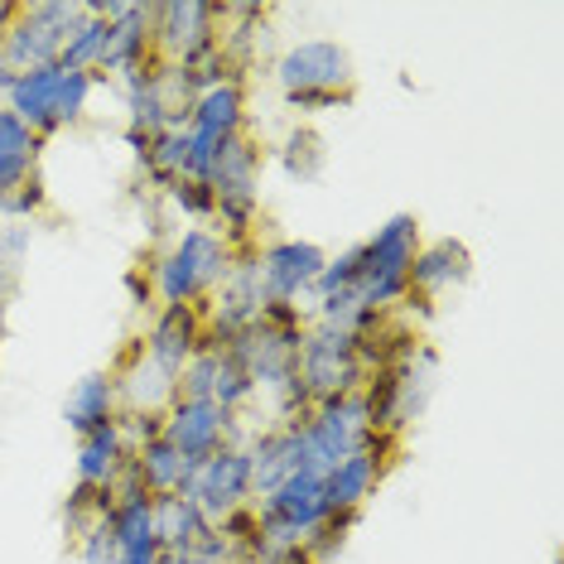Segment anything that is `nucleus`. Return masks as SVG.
I'll use <instances>...</instances> for the list:
<instances>
[{
  "mask_svg": "<svg viewBox=\"0 0 564 564\" xmlns=\"http://www.w3.org/2000/svg\"><path fill=\"white\" fill-rule=\"evenodd\" d=\"M164 203H170L178 217H188V223L213 227V188L198 184V178H174L170 194H164Z\"/></svg>",
  "mask_w": 564,
  "mask_h": 564,
  "instance_id": "nucleus-28",
  "label": "nucleus"
},
{
  "mask_svg": "<svg viewBox=\"0 0 564 564\" xmlns=\"http://www.w3.org/2000/svg\"><path fill=\"white\" fill-rule=\"evenodd\" d=\"M473 275V256L458 237H434L420 247L415 265H410V280H405V304L401 314H434V304L444 300V294L464 290Z\"/></svg>",
  "mask_w": 564,
  "mask_h": 564,
  "instance_id": "nucleus-12",
  "label": "nucleus"
},
{
  "mask_svg": "<svg viewBox=\"0 0 564 564\" xmlns=\"http://www.w3.org/2000/svg\"><path fill=\"white\" fill-rule=\"evenodd\" d=\"M87 20V0H20L15 20H10L6 40H0V58L20 73L48 68L58 63L63 44L73 40V30Z\"/></svg>",
  "mask_w": 564,
  "mask_h": 564,
  "instance_id": "nucleus-5",
  "label": "nucleus"
},
{
  "mask_svg": "<svg viewBox=\"0 0 564 564\" xmlns=\"http://www.w3.org/2000/svg\"><path fill=\"white\" fill-rule=\"evenodd\" d=\"M101 83L107 78H97V73H63L58 63H48V68L24 73V78L6 93L0 107H10L34 135L48 140V135L68 131V126H78L87 117V101H93V93Z\"/></svg>",
  "mask_w": 564,
  "mask_h": 564,
  "instance_id": "nucleus-4",
  "label": "nucleus"
},
{
  "mask_svg": "<svg viewBox=\"0 0 564 564\" xmlns=\"http://www.w3.org/2000/svg\"><path fill=\"white\" fill-rule=\"evenodd\" d=\"M150 517H155V541H160V555H184L194 550L203 535L213 531L203 521V511L188 502L184 492H170V497H150Z\"/></svg>",
  "mask_w": 564,
  "mask_h": 564,
  "instance_id": "nucleus-20",
  "label": "nucleus"
},
{
  "mask_svg": "<svg viewBox=\"0 0 564 564\" xmlns=\"http://www.w3.org/2000/svg\"><path fill=\"white\" fill-rule=\"evenodd\" d=\"M395 458H401V440H387V434H381V440L371 448H362V454H348L343 464H333L328 478H324L328 511H362L371 497H377V487L387 482Z\"/></svg>",
  "mask_w": 564,
  "mask_h": 564,
  "instance_id": "nucleus-14",
  "label": "nucleus"
},
{
  "mask_svg": "<svg viewBox=\"0 0 564 564\" xmlns=\"http://www.w3.org/2000/svg\"><path fill=\"white\" fill-rule=\"evenodd\" d=\"M126 458H131V448H126L117 420H111V425L87 430V434H78V458H73V482L93 487V492H97V487H111V482L121 478Z\"/></svg>",
  "mask_w": 564,
  "mask_h": 564,
  "instance_id": "nucleus-18",
  "label": "nucleus"
},
{
  "mask_svg": "<svg viewBox=\"0 0 564 564\" xmlns=\"http://www.w3.org/2000/svg\"><path fill=\"white\" fill-rule=\"evenodd\" d=\"M261 140L251 131L232 135L217 150L208 188H213V232L227 241L232 251L256 247V227H261Z\"/></svg>",
  "mask_w": 564,
  "mask_h": 564,
  "instance_id": "nucleus-2",
  "label": "nucleus"
},
{
  "mask_svg": "<svg viewBox=\"0 0 564 564\" xmlns=\"http://www.w3.org/2000/svg\"><path fill=\"white\" fill-rule=\"evenodd\" d=\"M237 251L227 247L213 227H184L178 237H170V247L145 256V275L155 290V310L160 304H208L223 280L232 275Z\"/></svg>",
  "mask_w": 564,
  "mask_h": 564,
  "instance_id": "nucleus-1",
  "label": "nucleus"
},
{
  "mask_svg": "<svg viewBox=\"0 0 564 564\" xmlns=\"http://www.w3.org/2000/svg\"><path fill=\"white\" fill-rule=\"evenodd\" d=\"M271 78L280 97L310 93H357V63L338 40H300L271 58Z\"/></svg>",
  "mask_w": 564,
  "mask_h": 564,
  "instance_id": "nucleus-7",
  "label": "nucleus"
},
{
  "mask_svg": "<svg viewBox=\"0 0 564 564\" xmlns=\"http://www.w3.org/2000/svg\"><path fill=\"white\" fill-rule=\"evenodd\" d=\"M420 247H425V232L415 213H391L367 241H357V294L371 314H401Z\"/></svg>",
  "mask_w": 564,
  "mask_h": 564,
  "instance_id": "nucleus-3",
  "label": "nucleus"
},
{
  "mask_svg": "<svg viewBox=\"0 0 564 564\" xmlns=\"http://www.w3.org/2000/svg\"><path fill=\"white\" fill-rule=\"evenodd\" d=\"M131 468H135V478L140 487H145L150 497H170V492H184L188 478H194V468L178 458V448L164 440H150V444H140L135 454H131Z\"/></svg>",
  "mask_w": 564,
  "mask_h": 564,
  "instance_id": "nucleus-23",
  "label": "nucleus"
},
{
  "mask_svg": "<svg viewBox=\"0 0 564 564\" xmlns=\"http://www.w3.org/2000/svg\"><path fill=\"white\" fill-rule=\"evenodd\" d=\"M40 150H44V140L10 107H0V194L40 174Z\"/></svg>",
  "mask_w": 564,
  "mask_h": 564,
  "instance_id": "nucleus-22",
  "label": "nucleus"
},
{
  "mask_svg": "<svg viewBox=\"0 0 564 564\" xmlns=\"http://www.w3.org/2000/svg\"><path fill=\"white\" fill-rule=\"evenodd\" d=\"M184 497L203 511V521L208 525H223L227 517H237L241 507H251L256 502V492H251V448L247 444L217 448L208 464L194 468Z\"/></svg>",
  "mask_w": 564,
  "mask_h": 564,
  "instance_id": "nucleus-11",
  "label": "nucleus"
},
{
  "mask_svg": "<svg viewBox=\"0 0 564 564\" xmlns=\"http://www.w3.org/2000/svg\"><path fill=\"white\" fill-rule=\"evenodd\" d=\"M30 247H34V223H0V310L20 294Z\"/></svg>",
  "mask_w": 564,
  "mask_h": 564,
  "instance_id": "nucleus-25",
  "label": "nucleus"
},
{
  "mask_svg": "<svg viewBox=\"0 0 564 564\" xmlns=\"http://www.w3.org/2000/svg\"><path fill=\"white\" fill-rule=\"evenodd\" d=\"M198 348H203V310L198 304H160V310L150 314L145 333H140V352H145L174 387H178L188 357Z\"/></svg>",
  "mask_w": 564,
  "mask_h": 564,
  "instance_id": "nucleus-13",
  "label": "nucleus"
},
{
  "mask_svg": "<svg viewBox=\"0 0 564 564\" xmlns=\"http://www.w3.org/2000/svg\"><path fill=\"white\" fill-rule=\"evenodd\" d=\"M367 381V367L357 357V338L333 324H314L304 328L300 343V387L310 395V405L324 401H343V395H357Z\"/></svg>",
  "mask_w": 564,
  "mask_h": 564,
  "instance_id": "nucleus-6",
  "label": "nucleus"
},
{
  "mask_svg": "<svg viewBox=\"0 0 564 564\" xmlns=\"http://www.w3.org/2000/svg\"><path fill=\"white\" fill-rule=\"evenodd\" d=\"M155 58L174 68H194L217 48V0H155L150 6Z\"/></svg>",
  "mask_w": 564,
  "mask_h": 564,
  "instance_id": "nucleus-9",
  "label": "nucleus"
},
{
  "mask_svg": "<svg viewBox=\"0 0 564 564\" xmlns=\"http://www.w3.org/2000/svg\"><path fill=\"white\" fill-rule=\"evenodd\" d=\"M126 300H131V310L155 314V290H150L145 265H135V271H126Z\"/></svg>",
  "mask_w": 564,
  "mask_h": 564,
  "instance_id": "nucleus-31",
  "label": "nucleus"
},
{
  "mask_svg": "<svg viewBox=\"0 0 564 564\" xmlns=\"http://www.w3.org/2000/svg\"><path fill=\"white\" fill-rule=\"evenodd\" d=\"M251 492L265 497L275 492L285 478L304 468V440H300V420H285V425H261L251 434ZM318 473V468H314Z\"/></svg>",
  "mask_w": 564,
  "mask_h": 564,
  "instance_id": "nucleus-15",
  "label": "nucleus"
},
{
  "mask_svg": "<svg viewBox=\"0 0 564 564\" xmlns=\"http://www.w3.org/2000/svg\"><path fill=\"white\" fill-rule=\"evenodd\" d=\"M150 6L155 0H135L131 15L111 20L107 24V44H101V63H97V78L117 83L126 73H140L155 63V40H150Z\"/></svg>",
  "mask_w": 564,
  "mask_h": 564,
  "instance_id": "nucleus-16",
  "label": "nucleus"
},
{
  "mask_svg": "<svg viewBox=\"0 0 564 564\" xmlns=\"http://www.w3.org/2000/svg\"><path fill=\"white\" fill-rule=\"evenodd\" d=\"M78 560H83V564H121V541L111 535L107 517L93 521V525H87V531L78 535Z\"/></svg>",
  "mask_w": 564,
  "mask_h": 564,
  "instance_id": "nucleus-29",
  "label": "nucleus"
},
{
  "mask_svg": "<svg viewBox=\"0 0 564 564\" xmlns=\"http://www.w3.org/2000/svg\"><path fill=\"white\" fill-rule=\"evenodd\" d=\"M15 10H20V0H0V40H6V30H10V20H15Z\"/></svg>",
  "mask_w": 564,
  "mask_h": 564,
  "instance_id": "nucleus-32",
  "label": "nucleus"
},
{
  "mask_svg": "<svg viewBox=\"0 0 564 564\" xmlns=\"http://www.w3.org/2000/svg\"><path fill=\"white\" fill-rule=\"evenodd\" d=\"M328 164V140L314 131V126H294L280 145V170H285L294 184H318Z\"/></svg>",
  "mask_w": 564,
  "mask_h": 564,
  "instance_id": "nucleus-24",
  "label": "nucleus"
},
{
  "mask_svg": "<svg viewBox=\"0 0 564 564\" xmlns=\"http://www.w3.org/2000/svg\"><path fill=\"white\" fill-rule=\"evenodd\" d=\"M101 44H107V20H97L93 10H87V20L78 24V30H73V40L63 44L58 68H63V73H97Z\"/></svg>",
  "mask_w": 564,
  "mask_h": 564,
  "instance_id": "nucleus-26",
  "label": "nucleus"
},
{
  "mask_svg": "<svg viewBox=\"0 0 564 564\" xmlns=\"http://www.w3.org/2000/svg\"><path fill=\"white\" fill-rule=\"evenodd\" d=\"M328 251L318 241H300V237H271L251 247V265H256V285H261L265 304H300L310 300L318 271H324Z\"/></svg>",
  "mask_w": 564,
  "mask_h": 564,
  "instance_id": "nucleus-10",
  "label": "nucleus"
},
{
  "mask_svg": "<svg viewBox=\"0 0 564 564\" xmlns=\"http://www.w3.org/2000/svg\"><path fill=\"white\" fill-rule=\"evenodd\" d=\"M357 93H310V97H285L290 111H300V117H318V111H343L352 107Z\"/></svg>",
  "mask_w": 564,
  "mask_h": 564,
  "instance_id": "nucleus-30",
  "label": "nucleus"
},
{
  "mask_svg": "<svg viewBox=\"0 0 564 564\" xmlns=\"http://www.w3.org/2000/svg\"><path fill=\"white\" fill-rule=\"evenodd\" d=\"M0 333H6V310H0Z\"/></svg>",
  "mask_w": 564,
  "mask_h": 564,
  "instance_id": "nucleus-33",
  "label": "nucleus"
},
{
  "mask_svg": "<svg viewBox=\"0 0 564 564\" xmlns=\"http://www.w3.org/2000/svg\"><path fill=\"white\" fill-rule=\"evenodd\" d=\"M256 425H247L241 415H227L217 401H188V395H174V405L164 410V440L178 448L188 468L208 464L217 448L227 444H251Z\"/></svg>",
  "mask_w": 564,
  "mask_h": 564,
  "instance_id": "nucleus-8",
  "label": "nucleus"
},
{
  "mask_svg": "<svg viewBox=\"0 0 564 564\" xmlns=\"http://www.w3.org/2000/svg\"><path fill=\"white\" fill-rule=\"evenodd\" d=\"M121 415V395H117V381L111 371H87V377L73 381L68 401H63V420H68L73 434H87L97 425H111Z\"/></svg>",
  "mask_w": 564,
  "mask_h": 564,
  "instance_id": "nucleus-19",
  "label": "nucleus"
},
{
  "mask_svg": "<svg viewBox=\"0 0 564 564\" xmlns=\"http://www.w3.org/2000/svg\"><path fill=\"white\" fill-rule=\"evenodd\" d=\"M107 371H111V381H117V395H121L126 415H164V410L174 405V395H178L174 381L164 377L145 352H140V338L121 352V362L107 367Z\"/></svg>",
  "mask_w": 564,
  "mask_h": 564,
  "instance_id": "nucleus-17",
  "label": "nucleus"
},
{
  "mask_svg": "<svg viewBox=\"0 0 564 564\" xmlns=\"http://www.w3.org/2000/svg\"><path fill=\"white\" fill-rule=\"evenodd\" d=\"M48 208V188H44V174L24 178V184L6 188L0 194V223H40Z\"/></svg>",
  "mask_w": 564,
  "mask_h": 564,
  "instance_id": "nucleus-27",
  "label": "nucleus"
},
{
  "mask_svg": "<svg viewBox=\"0 0 564 564\" xmlns=\"http://www.w3.org/2000/svg\"><path fill=\"white\" fill-rule=\"evenodd\" d=\"M395 387H401V415H405V430H410L430 410L434 391H440V352H434L425 338L395 362Z\"/></svg>",
  "mask_w": 564,
  "mask_h": 564,
  "instance_id": "nucleus-21",
  "label": "nucleus"
}]
</instances>
